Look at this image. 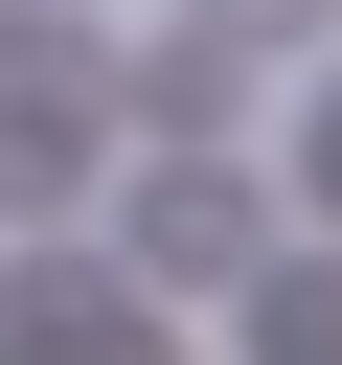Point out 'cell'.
<instances>
[{
  "mask_svg": "<svg viewBox=\"0 0 342 365\" xmlns=\"http://www.w3.org/2000/svg\"><path fill=\"white\" fill-rule=\"evenodd\" d=\"M68 182H91V68L23 46V68H0V228H46Z\"/></svg>",
  "mask_w": 342,
  "mask_h": 365,
  "instance_id": "2",
  "label": "cell"
},
{
  "mask_svg": "<svg viewBox=\"0 0 342 365\" xmlns=\"http://www.w3.org/2000/svg\"><path fill=\"white\" fill-rule=\"evenodd\" d=\"M23 46H46V0H0V68H23Z\"/></svg>",
  "mask_w": 342,
  "mask_h": 365,
  "instance_id": "8",
  "label": "cell"
},
{
  "mask_svg": "<svg viewBox=\"0 0 342 365\" xmlns=\"http://www.w3.org/2000/svg\"><path fill=\"white\" fill-rule=\"evenodd\" d=\"M228 91H251V46H205V23H182V46H137V114H160V137H205Z\"/></svg>",
  "mask_w": 342,
  "mask_h": 365,
  "instance_id": "4",
  "label": "cell"
},
{
  "mask_svg": "<svg viewBox=\"0 0 342 365\" xmlns=\"http://www.w3.org/2000/svg\"><path fill=\"white\" fill-rule=\"evenodd\" d=\"M251 342H342V251H251Z\"/></svg>",
  "mask_w": 342,
  "mask_h": 365,
  "instance_id": "5",
  "label": "cell"
},
{
  "mask_svg": "<svg viewBox=\"0 0 342 365\" xmlns=\"http://www.w3.org/2000/svg\"><path fill=\"white\" fill-rule=\"evenodd\" d=\"M182 23H205V46H251V68H296V46L342 23V0H182Z\"/></svg>",
  "mask_w": 342,
  "mask_h": 365,
  "instance_id": "6",
  "label": "cell"
},
{
  "mask_svg": "<svg viewBox=\"0 0 342 365\" xmlns=\"http://www.w3.org/2000/svg\"><path fill=\"white\" fill-rule=\"evenodd\" d=\"M137 251H160V274H251V251H274V182H251V160H205V137H182V160H160V182H137Z\"/></svg>",
  "mask_w": 342,
  "mask_h": 365,
  "instance_id": "1",
  "label": "cell"
},
{
  "mask_svg": "<svg viewBox=\"0 0 342 365\" xmlns=\"http://www.w3.org/2000/svg\"><path fill=\"white\" fill-rule=\"evenodd\" d=\"M0 319H23V342H160V297H137V274H23Z\"/></svg>",
  "mask_w": 342,
  "mask_h": 365,
  "instance_id": "3",
  "label": "cell"
},
{
  "mask_svg": "<svg viewBox=\"0 0 342 365\" xmlns=\"http://www.w3.org/2000/svg\"><path fill=\"white\" fill-rule=\"evenodd\" d=\"M274 205H319V228H342V91L296 114V182H274Z\"/></svg>",
  "mask_w": 342,
  "mask_h": 365,
  "instance_id": "7",
  "label": "cell"
}]
</instances>
